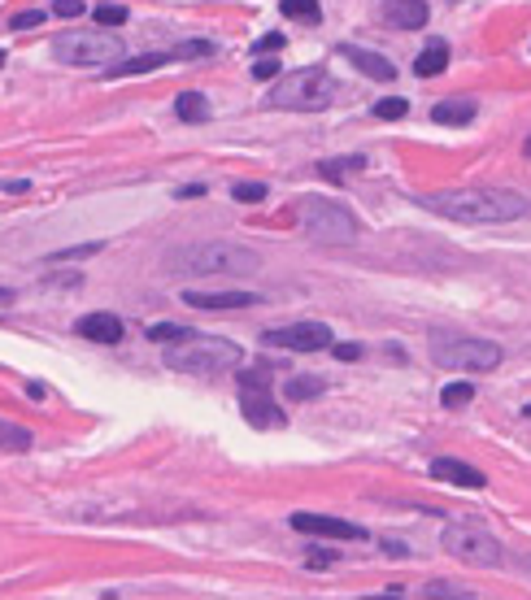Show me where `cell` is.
I'll return each instance as SVG.
<instances>
[{
    "label": "cell",
    "mask_w": 531,
    "mask_h": 600,
    "mask_svg": "<svg viewBox=\"0 0 531 600\" xmlns=\"http://www.w3.org/2000/svg\"><path fill=\"white\" fill-rule=\"evenodd\" d=\"M423 209H432L449 222L466 227H488V222H518L527 218L531 204L518 192H501V188H444L432 196H418Z\"/></svg>",
    "instance_id": "6da1fadb"
},
{
    "label": "cell",
    "mask_w": 531,
    "mask_h": 600,
    "mask_svg": "<svg viewBox=\"0 0 531 600\" xmlns=\"http://www.w3.org/2000/svg\"><path fill=\"white\" fill-rule=\"evenodd\" d=\"M262 266V257L244 244L232 239H200V244H183L166 253V270L179 279H197V274H253Z\"/></svg>",
    "instance_id": "7a4b0ae2"
},
{
    "label": "cell",
    "mask_w": 531,
    "mask_h": 600,
    "mask_svg": "<svg viewBox=\"0 0 531 600\" xmlns=\"http://www.w3.org/2000/svg\"><path fill=\"white\" fill-rule=\"evenodd\" d=\"M162 362L179 374H200V379H214V374H227L244 362V348L223 339V335H197L188 331L183 339H170Z\"/></svg>",
    "instance_id": "3957f363"
},
{
    "label": "cell",
    "mask_w": 531,
    "mask_h": 600,
    "mask_svg": "<svg viewBox=\"0 0 531 600\" xmlns=\"http://www.w3.org/2000/svg\"><path fill=\"white\" fill-rule=\"evenodd\" d=\"M335 96H340V83L332 79V70L305 66V70L283 74V79L270 88L266 104H270V109H292V113H318V109H327Z\"/></svg>",
    "instance_id": "277c9868"
},
{
    "label": "cell",
    "mask_w": 531,
    "mask_h": 600,
    "mask_svg": "<svg viewBox=\"0 0 531 600\" xmlns=\"http://www.w3.org/2000/svg\"><path fill=\"white\" fill-rule=\"evenodd\" d=\"M432 362L440 370H462V374H488L501 366V348L493 339H475L458 331H432Z\"/></svg>",
    "instance_id": "5b68a950"
},
{
    "label": "cell",
    "mask_w": 531,
    "mask_h": 600,
    "mask_svg": "<svg viewBox=\"0 0 531 600\" xmlns=\"http://www.w3.org/2000/svg\"><path fill=\"white\" fill-rule=\"evenodd\" d=\"M53 57L66 66H114L122 62V39L114 31H62L53 39Z\"/></svg>",
    "instance_id": "8992f818"
},
{
    "label": "cell",
    "mask_w": 531,
    "mask_h": 600,
    "mask_svg": "<svg viewBox=\"0 0 531 600\" xmlns=\"http://www.w3.org/2000/svg\"><path fill=\"white\" fill-rule=\"evenodd\" d=\"M300 227H305L309 239H318V244H353L358 239V218L344 204L323 200V196L300 200Z\"/></svg>",
    "instance_id": "52a82bcc"
},
{
    "label": "cell",
    "mask_w": 531,
    "mask_h": 600,
    "mask_svg": "<svg viewBox=\"0 0 531 600\" xmlns=\"http://www.w3.org/2000/svg\"><path fill=\"white\" fill-rule=\"evenodd\" d=\"M440 544H444V553H453L466 566L497 570L501 562H505V557H501V544L484 531L479 522H449V527L440 531Z\"/></svg>",
    "instance_id": "ba28073f"
},
{
    "label": "cell",
    "mask_w": 531,
    "mask_h": 600,
    "mask_svg": "<svg viewBox=\"0 0 531 600\" xmlns=\"http://www.w3.org/2000/svg\"><path fill=\"white\" fill-rule=\"evenodd\" d=\"M240 409H244V422L257 427V431H279V427H288L283 409L270 400V374H266V370H244V374H240Z\"/></svg>",
    "instance_id": "9c48e42d"
},
{
    "label": "cell",
    "mask_w": 531,
    "mask_h": 600,
    "mask_svg": "<svg viewBox=\"0 0 531 600\" xmlns=\"http://www.w3.org/2000/svg\"><path fill=\"white\" fill-rule=\"evenodd\" d=\"M262 344L288 348V353H323V348H332V327L327 322H288V327H270Z\"/></svg>",
    "instance_id": "30bf717a"
},
{
    "label": "cell",
    "mask_w": 531,
    "mask_h": 600,
    "mask_svg": "<svg viewBox=\"0 0 531 600\" xmlns=\"http://www.w3.org/2000/svg\"><path fill=\"white\" fill-rule=\"evenodd\" d=\"M292 527L300 535H323V539H366V527H353L332 513H292Z\"/></svg>",
    "instance_id": "8fae6325"
},
{
    "label": "cell",
    "mask_w": 531,
    "mask_h": 600,
    "mask_svg": "<svg viewBox=\"0 0 531 600\" xmlns=\"http://www.w3.org/2000/svg\"><path fill=\"white\" fill-rule=\"evenodd\" d=\"M340 57L349 66H358L366 79H379V83H392L397 79V66L384 57V53H370V48H358V44H340Z\"/></svg>",
    "instance_id": "7c38bea8"
},
{
    "label": "cell",
    "mask_w": 531,
    "mask_h": 600,
    "mask_svg": "<svg viewBox=\"0 0 531 600\" xmlns=\"http://www.w3.org/2000/svg\"><path fill=\"white\" fill-rule=\"evenodd\" d=\"M183 304H192V309H209V313H227V309L262 304V296H257V292H183Z\"/></svg>",
    "instance_id": "4fadbf2b"
},
{
    "label": "cell",
    "mask_w": 531,
    "mask_h": 600,
    "mask_svg": "<svg viewBox=\"0 0 531 600\" xmlns=\"http://www.w3.org/2000/svg\"><path fill=\"white\" fill-rule=\"evenodd\" d=\"M74 331L83 339H92V344H122V318H114V313H83L74 322Z\"/></svg>",
    "instance_id": "5bb4252c"
},
{
    "label": "cell",
    "mask_w": 531,
    "mask_h": 600,
    "mask_svg": "<svg viewBox=\"0 0 531 600\" xmlns=\"http://www.w3.org/2000/svg\"><path fill=\"white\" fill-rule=\"evenodd\" d=\"M432 479H444V483H453V488H488L484 470L466 466V462H458V457H435Z\"/></svg>",
    "instance_id": "9a60e30c"
},
{
    "label": "cell",
    "mask_w": 531,
    "mask_h": 600,
    "mask_svg": "<svg viewBox=\"0 0 531 600\" xmlns=\"http://www.w3.org/2000/svg\"><path fill=\"white\" fill-rule=\"evenodd\" d=\"M384 18L397 31H423L427 27V4L423 0H384Z\"/></svg>",
    "instance_id": "2e32d148"
},
{
    "label": "cell",
    "mask_w": 531,
    "mask_h": 600,
    "mask_svg": "<svg viewBox=\"0 0 531 600\" xmlns=\"http://www.w3.org/2000/svg\"><path fill=\"white\" fill-rule=\"evenodd\" d=\"M475 113H479V100L453 96V100H440V104H435V109H432V122H440V127H466Z\"/></svg>",
    "instance_id": "e0dca14e"
},
{
    "label": "cell",
    "mask_w": 531,
    "mask_h": 600,
    "mask_svg": "<svg viewBox=\"0 0 531 600\" xmlns=\"http://www.w3.org/2000/svg\"><path fill=\"white\" fill-rule=\"evenodd\" d=\"M174 62V53H144V57H131V62H122V66H105L109 79H127V74H153V70H162Z\"/></svg>",
    "instance_id": "ac0fdd59"
},
{
    "label": "cell",
    "mask_w": 531,
    "mask_h": 600,
    "mask_svg": "<svg viewBox=\"0 0 531 600\" xmlns=\"http://www.w3.org/2000/svg\"><path fill=\"white\" fill-rule=\"evenodd\" d=\"M444 66H449V44H444V39H432V44L418 53V62H414V74H418V79H435V74H440Z\"/></svg>",
    "instance_id": "d6986e66"
},
{
    "label": "cell",
    "mask_w": 531,
    "mask_h": 600,
    "mask_svg": "<svg viewBox=\"0 0 531 600\" xmlns=\"http://www.w3.org/2000/svg\"><path fill=\"white\" fill-rule=\"evenodd\" d=\"M323 392H327V383L318 374H297V379L283 383V396L288 400H314V396H323Z\"/></svg>",
    "instance_id": "ffe728a7"
},
{
    "label": "cell",
    "mask_w": 531,
    "mask_h": 600,
    "mask_svg": "<svg viewBox=\"0 0 531 600\" xmlns=\"http://www.w3.org/2000/svg\"><path fill=\"white\" fill-rule=\"evenodd\" d=\"M174 113L183 122H205L209 118V100L200 96V92H183V96H174Z\"/></svg>",
    "instance_id": "44dd1931"
},
{
    "label": "cell",
    "mask_w": 531,
    "mask_h": 600,
    "mask_svg": "<svg viewBox=\"0 0 531 600\" xmlns=\"http://www.w3.org/2000/svg\"><path fill=\"white\" fill-rule=\"evenodd\" d=\"M349 170H366V157L358 153V157H327V162H318V174L327 179V183H340Z\"/></svg>",
    "instance_id": "7402d4cb"
},
{
    "label": "cell",
    "mask_w": 531,
    "mask_h": 600,
    "mask_svg": "<svg viewBox=\"0 0 531 600\" xmlns=\"http://www.w3.org/2000/svg\"><path fill=\"white\" fill-rule=\"evenodd\" d=\"M283 18H297V22H323V9L318 0H279Z\"/></svg>",
    "instance_id": "603a6c76"
},
{
    "label": "cell",
    "mask_w": 531,
    "mask_h": 600,
    "mask_svg": "<svg viewBox=\"0 0 531 600\" xmlns=\"http://www.w3.org/2000/svg\"><path fill=\"white\" fill-rule=\"evenodd\" d=\"M31 448V431L13 427V422H0V453H27Z\"/></svg>",
    "instance_id": "cb8c5ba5"
},
{
    "label": "cell",
    "mask_w": 531,
    "mask_h": 600,
    "mask_svg": "<svg viewBox=\"0 0 531 600\" xmlns=\"http://www.w3.org/2000/svg\"><path fill=\"white\" fill-rule=\"evenodd\" d=\"M475 400V383H449L444 392H440V404L444 409H466Z\"/></svg>",
    "instance_id": "d4e9b609"
},
{
    "label": "cell",
    "mask_w": 531,
    "mask_h": 600,
    "mask_svg": "<svg viewBox=\"0 0 531 600\" xmlns=\"http://www.w3.org/2000/svg\"><path fill=\"white\" fill-rule=\"evenodd\" d=\"M379 122H397V118H405L409 113V100H400V96H388V100H375V109H370Z\"/></svg>",
    "instance_id": "484cf974"
},
{
    "label": "cell",
    "mask_w": 531,
    "mask_h": 600,
    "mask_svg": "<svg viewBox=\"0 0 531 600\" xmlns=\"http://www.w3.org/2000/svg\"><path fill=\"white\" fill-rule=\"evenodd\" d=\"M100 248V239H92V244H74V248H57V253H48V262H79V257H97Z\"/></svg>",
    "instance_id": "4316f807"
},
{
    "label": "cell",
    "mask_w": 531,
    "mask_h": 600,
    "mask_svg": "<svg viewBox=\"0 0 531 600\" xmlns=\"http://www.w3.org/2000/svg\"><path fill=\"white\" fill-rule=\"evenodd\" d=\"M92 18H97V27H122L131 13H127L122 4H97V9H92Z\"/></svg>",
    "instance_id": "83f0119b"
},
{
    "label": "cell",
    "mask_w": 531,
    "mask_h": 600,
    "mask_svg": "<svg viewBox=\"0 0 531 600\" xmlns=\"http://www.w3.org/2000/svg\"><path fill=\"white\" fill-rule=\"evenodd\" d=\"M188 331H192V327H179V322H157V327H148V339H153V344H170V339H183Z\"/></svg>",
    "instance_id": "f1b7e54d"
},
{
    "label": "cell",
    "mask_w": 531,
    "mask_h": 600,
    "mask_svg": "<svg viewBox=\"0 0 531 600\" xmlns=\"http://www.w3.org/2000/svg\"><path fill=\"white\" fill-rule=\"evenodd\" d=\"M170 53H174V62H183V57H214V44L188 39V44H179V48H170Z\"/></svg>",
    "instance_id": "f546056e"
},
{
    "label": "cell",
    "mask_w": 531,
    "mask_h": 600,
    "mask_svg": "<svg viewBox=\"0 0 531 600\" xmlns=\"http://www.w3.org/2000/svg\"><path fill=\"white\" fill-rule=\"evenodd\" d=\"M253 79H262V83H270V79H279V62H274V57H257V62H253Z\"/></svg>",
    "instance_id": "4dcf8cb0"
},
{
    "label": "cell",
    "mask_w": 531,
    "mask_h": 600,
    "mask_svg": "<svg viewBox=\"0 0 531 600\" xmlns=\"http://www.w3.org/2000/svg\"><path fill=\"white\" fill-rule=\"evenodd\" d=\"M232 196L235 200H249V204H253V200H266V183H235Z\"/></svg>",
    "instance_id": "1f68e13d"
},
{
    "label": "cell",
    "mask_w": 531,
    "mask_h": 600,
    "mask_svg": "<svg viewBox=\"0 0 531 600\" xmlns=\"http://www.w3.org/2000/svg\"><path fill=\"white\" fill-rule=\"evenodd\" d=\"M44 22V9H27V13H13V31H31V27H39Z\"/></svg>",
    "instance_id": "d6a6232c"
},
{
    "label": "cell",
    "mask_w": 531,
    "mask_h": 600,
    "mask_svg": "<svg viewBox=\"0 0 531 600\" xmlns=\"http://www.w3.org/2000/svg\"><path fill=\"white\" fill-rule=\"evenodd\" d=\"M53 13H57V18H83V13H88V4H83V0H57V4H53Z\"/></svg>",
    "instance_id": "836d02e7"
},
{
    "label": "cell",
    "mask_w": 531,
    "mask_h": 600,
    "mask_svg": "<svg viewBox=\"0 0 531 600\" xmlns=\"http://www.w3.org/2000/svg\"><path fill=\"white\" fill-rule=\"evenodd\" d=\"M279 48H283V35H279V31L262 35V39L253 44V53H257V57H262V53H279Z\"/></svg>",
    "instance_id": "e575fe53"
},
{
    "label": "cell",
    "mask_w": 531,
    "mask_h": 600,
    "mask_svg": "<svg viewBox=\"0 0 531 600\" xmlns=\"http://www.w3.org/2000/svg\"><path fill=\"white\" fill-rule=\"evenodd\" d=\"M332 353L340 357V362H358L366 348H362V344H335V339H332Z\"/></svg>",
    "instance_id": "d590c367"
},
{
    "label": "cell",
    "mask_w": 531,
    "mask_h": 600,
    "mask_svg": "<svg viewBox=\"0 0 531 600\" xmlns=\"http://www.w3.org/2000/svg\"><path fill=\"white\" fill-rule=\"evenodd\" d=\"M423 596H466V592H458V588H453V583H427V588H423Z\"/></svg>",
    "instance_id": "8d00e7d4"
},
{
    "label": "cell",
    "mask_w": 531,
    "mask_h": 600,
    "mask_svg": "<svg viewBox=\"0 0 531 600\" xmlns=\"http://www.w3.org/2000/svg\"><path fill=\"white\" fill-rule=\"evenodd\" d=\"M332 562H335V553H323V548H314V553L305 557V566L309 570H323V566H332Z\"/></svg>",
    "instance_id": "74e56055"
},
{
    "label": "cell",
    "mask_w": 531,
    "mask_h": 600,
    "mask_svg": "<svg viewBox=\"0 0 531 600\" xmlns=\"http://www.w3.org/2000/svg\"><path fill=\"white\" fill-rule=\"evenodd\" d=\"M179 196L192 200V196H205V183H188V188H179Z\"/></svg>",
    "instance_id": "f35d334b"
},
{
    "label": "cell",
    "mask_w": 531,
    "mask_h": 600,
    "mask_svg": "<svg viewBox=\"0 0 531 600\" xmlns=\"http://www.w3.org/2000/svg\"><path fill=\"white\" fill-rule=\"evenodd\" d=\"M384 548H388V557H409V553H405V544H397V539H388Z\"/></svg>",
    "instance_id": "ab89813d"
},
{
    "label": "cell",
    "mask_w": 531,
    "mask_h": 600,
    "mask_svg": "<svg viewBox=\"0 0 531 600\" xmlns=\"http://www.w3.org/2000/svg\"><path fill=\"white\" fill-rule=\"evenodd\" d=\"M0 304H13V292H9V288H0Z\"/></svg>",
    "instance_id": "60d3db41"
},
{
    "label": "cell",
    "mask_w": 531,
    "mask_h": 600,
    "mask_svg": "<svg viewBox=\"0 0 531 600\" xmlns=\"http://www.w3.org/2000/svg\"><path fill=\"white\" fill-rule=\"evenodd\" d=\"M523 153H527V157H531V139H527V144H523Z\"/></svg>",
    "instance_id": "b9f144b4"
},
{
    "label": "cell",
    "mask_w": 531,
    "mask_h": 600,
    "mask_svg": "<svg viewBox=\"0 0 531 600\" xmlns=\"http://www.w3.org/2000/svg\"><path fill=\"white\" fill-rule=\"evenodd\" d=\"M0 66H4V48H0Z\"/></svg>",
    "instance_id": "7bdbcfd3"
},
{
    "label": "cell",
    "mask_w": 531,
    "mask_h": 600,
    "mask_svg": "<svg viewBox=\"0 0 531 600\" xmlns=\"http://www.w3.org/2000/svg\"><path fill=\"white\" fill-rule=\"evenodd\" d=\"M523 413H527V418H531V404H527V409H523Z\"/></svg>",
    "instance_id": "ee69618b"
}]
</instances>
